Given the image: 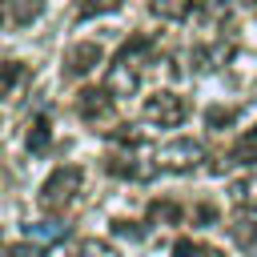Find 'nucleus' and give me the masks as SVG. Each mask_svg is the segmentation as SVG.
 <instances>
[{
    "label": "nucleus",
    "mask_w": 257,
    "mask_h": 257,
    "mask_svg": "<svg viewBox=\"0 0 257 257\" xmlns=\"http://www.w3.org/2000/svg\"><path fill=\"white\" fill-rule=\"evenodd\" d=\"M153 56V40L149 36H133L128 44H120V52L112 56L108 72H104V88L120 100V96H133L137 84H141V68L149 64Z\"/></svg>",
    "instance_id": "nucleus-1"
},
{
    "label": "nucleus",
    "mask_w": 257,
    "mask_h": 257,
    "mask_svg": "<svg viewBox=\"0 0 257 257\" xmlns=\"http://www.w3.org/2000/svg\"><path fill=\"white\" fill-rule=\"evenodd\" d=\"M80 181H84L80 165H56V169L48 173V181L40 185V209H44V213H64V209L76 201Z\"/></svg>",
    "instance_id": "nucleus-2"
},
{
    "label": "nucleus",
    "mask_w": 257,
    "mask_h": 257,
    "mask_svg": "<svg viewBox=\"0 0 257 257\" xmlns=\"http://www.w3.org/2000/svg\"><path fill=\"white\" fill-rule=\"evenodd\" d=\"M153 161H157L161 173H193L205 161V145L193 141V137H177V141L153 149Z\"/></svg>",
    "instance_id": "nucleus-3"
},
{
    "label": "nucleus",
    "mask_w": 257,
    "mask_h": 257,
    "mask_svg": "<svg viewBox=\"0 0 257 257\" xmlns=\"http://www.w3.org/2000/svg\"><path fill=\"white\" fill-rule=\"evenodd\" d=\"M141 116H145L149 124L177 128V124L189 116V104H185V96H177L173 88H157L153 96H145V104H141Z\"/></svg>",
    "instance_id": "nucleus-4"
},
{
    "label": "nucleus",
    "mask_w": 257,
    "mask_h": 257,
    "mask_svg": "<svg viewBox=\"0 0 257 257\" xmlns=\"http://www.w3.org/2000/svg\"><path fill=\"white\" fill-rule=\"evenodd\" d=\"M137 149L141 145H128V153H108L104 157V169L112 177H120V181H149L157 173V161H145Z\"/></svg>",
    "instance_id": "nucleus-5"
},
{
    "label": "nucleus",
    "mask_w": 257,
    "mask_h": 257,
    "mask_svg": "<svg viewBox=\"0 0 257 257\" xmlns=\"http://www.w3.org/2000/svg\"><path fill=\"white\" fill-rule=\"evenodd\" d=\"M100 44L96 40H80V44H72L68 52H64V72L68 76H84V72H92L96 64H100Z\"/></svg>",
    "instance_id": "nucleus-6"
},
{
    "label": "nucleus",
    "mask_w": 257,
    "mask_h": 257,
    "mask_svg": "<svg viewBox=\"0 0 257 257\" xmlns=\"http://www.w3.org/2000/svg\"><path fill=\"white\" fill-rule=\"evenodd\" d=\"M112 92L100 84V88H84L80 96H76V108H80V116L84 120H108L112 116Z\"/></svg>",
    "instance_id": "nucleus-7"
},
{
    "label": "nucleus",
    "mask_w": 257,
    "mask_h": 257,
    "mask_svg": "<svg viewBox=\"0 0 257 257\" xmlns=\"http://www.w3.org/2000/svg\"><path fill=\"white\" fill-rule=\"evenodd\" d=\"M229 201H233V209H241V213H257V173L237 177V181L229 185Z\"/></svg>",
    "instance_id": "nucleus-8"
},
{
    "label": "nucleus",
    "mask_w": 257,
    "mask_h": 257,
    "mask_svg": "<svg viewBox=\"0 0 257 257\" xmlns=\"http://www.w3.org/2000/svg\"><path fill=\"white\" fill-rule=\"evenodd\" d=\"M229 56H233L229 44H201V48H193V68H197V72H213V68L225 64Z\"/></svg>",
    "instance_id": "nucleus-9"
},
{
    "label": "nucleus",
    "mask_w": 257,
    "mask_h": 257,
    "mask_svg": "<svg viewBox=\"0 0 257 257\" xmlns=\"http://www.w3.org/2000/svg\"><path fill=\"white\" fill-rule=\"evenodd\" d=\"M149 8H153V16H161V20H173V24H181V20H189V16L197 12V0H153Z\"/></svg>",
    "instance_id": "nucleus-10"
},
{
    "label": "nucleus",
    "mask_w": 257,
    "mask_h": 257,
    "mask_svg": "<svg viewBox=\"0 0 257 257\" xmlns=\"http://www.w3.org/2000/svg\"><path fill=\"white\" fill-rule=\"evenodd\" d=\"M48 145H52V120L40 112V116L28 124V149H32V153H48Z\"/></svg>",
    "instance_id": "nucleus-11"
},
{
    "label": "nucleus",
    "mask_w": 257,
    "mask_h": 257,
    "mask_svg": "<svg viewBox=\"0 0 257 257\" xmlns=\"http://www.w3.org/2000/svg\"><path fill=\"white\" fill-rule=\"evenodd\" d=\"M229 165H257V128H249V133L229 149Z\"/></svg>",
    "instance_id": "nucleus-12"
},
{
    "label": "nucleus",
    "mask_w": 257,
    "mask_h": 257,
    "mask_svg": "<svg viewBox=\"0 0 257 257\" xmlns=\"http://www.w3.org/2000/svg\"><path fill=\"white\" fill-rule=\"evenodd\" d=\"M173 257H225L221 249L205 245V241H193V237H177L173 241Z\"/></svg>",
    "instance_id": "nucleus-13"
},
{
    "label": "nucleus",
    "mask_w": 257,
    "mask_h": 257,
    "mask_svg": "<svg viewBox=\"0 0 257 257\" xmlns=\"http://www.w3.org/2000/svg\"><path fill=\"white\" fill-rule=\"evenodd\" d=\"M40 12H44V0H12V24H16V28L32 24Z\"/></svg>",
    "instance_id": "nucleus-14"
},
{
    "label": "nucleus",
    "mask_w": 257,
    "mask_h": 257,
    "mask_svg": "<svg viewBox=\"0 0 257 257\" xmlns=\"http://www.w3.org/2000/svg\"><path fill=\"white\" fill-rule=\"evenodd\" d=\"M24 80V64L20 60H0V100Z\"/></svg>",
    "instance_id": "nucleus-15"
},
{
    "label": "nucleus",
    "mask_w": 257,
    "mask_h": 257,
    "mask_svg": "<svg viewBox=\"0 0 257 257\" xmlns=\"http://www.w3.org/2000/svg\"><path fill=\"white\" fill-rule=\"evenodd\" d=\"M72 257H120L108 241H96V237H84L76 249H72Z\"/></svg>",
    "instance_id": "nucleus-16"
},
{
    "label": "nucleus",
    "mask_w": 257,
    "mask_h": 257,
    "mask_svg": "<svg viewBox=\"0 0 257 257\" xmlns=\"http://www.w3.org/2000/svg\"><path fill=\"white\" fill-rule=\"evenodd\" d=\"M149 221L153 225H173V221H181V205H173V201H153L149 205Z\"/></svg>",
    "instance_id": "nucleus-17"
},
{
    "label": "nucleus",
    "mask_w": 257,
    "mask_h": 257,
    "mask_svg": "<svg viewBox=\"0 0 257 257\" xmlns=\"http://www.w3.org/2000/svg\"><path fill=\"white\" fill-rule=\"evenodd\" d=\"M124 0H76V16H104V12H116Z\"/></svg>",
    "instance_id": "nucleus-18"
},
{
    "label": "nucleus",
    "mask_w": 257,
    "mask_h": 257,
    "mask_svg": "<svg viewBox=\"0 0 257 257\" xmlns=\"http://www.w3.org/2000/svg\"><path fill=\"white\" fill-rule=\"evenodd\" d=\"M233 241H237L241 249L257 253V225H249V221H237V225H233Z\"/></svg>",
    "instance_id": "nucleus-19"
},
{
    "label": "nucleus",
    "mask_w": 257,
    "mask_h": 257,
    "mask_svg": "<svg viewBox=\"0 0 257 257\" xmlns=\"http://www.w3.org/2000/svg\"><path fill=\"white\" fill-rule=\"evenodd\" d=\"M64 233V225H56V221H40V225H28V237H40V241H52V237H60Z\"/></svg>",
    "instance_id": "nucleus-20"
},
{
    "label": "nucleus",
    "mask_w": 257,
    "mask_h": 257,
    "mask_svg": "<svg viewBox=\"0 0 257 257\" xmlns=\"http://www.w3.org/2000/svg\"><path fill=\"white\" fill-rule=\"evenodd\" d=\"M112 233H116V237H133V241H141V237H145V229H141L137 221H124V217H120V221H112Z\"/></svg>",
    "instance_id": "nucleus-21"
},
{
    "label": "nucleus",
    "mask_w": 257,
    "mask_h": 257,
    "mask_svg": "<svg viewBox=\"0 0 257 257\" xmlns=\"http://www.w3.org/2000/svg\"><path fill=\"white\" fill-rule=\"evenodd\" d=\"M225 8H229V0H197V12H201V16H209V20L225 16Z\"/></svg>",
    "instance_id": "nucleus-22"
},
{
    "label": "nucleus",
    "mask_w": 257,
    "mask_h": 257,
    "mask_svg": "<svg viewBox=\"0 0 257 257\" xmlns=\"http://www.w3.org/2000/svg\"><path fill=\"white\" fill-rule=\"evenodd\" d=\"M233 116H237L233 108H209V116H205V120H209L213 128H221V124H233Z\"/></svg>",
    "instance_id": "nucleus-23"
},
{
    "label": "nucleus",
    "mask_w": 257,
    "mask_h": 257,
    "mask_svg": "<svg viewBox=\"0 0 257 257\" xmlns=\"http://www.w3.org/2000/svg\"><path fill=\"white\" fill-rule=\"evenodd\" d=\"M28 253H36V249H28V245H16V249H4L0 257H28Z\"/></svg>",
    "instance_id": "nucleus-24"
},
{
    "label": "nucleus",
    "mask_w": 257,
    "mask_h": 257,
    "mask_svg": "<svg viewBox=\"0 0 257 257\" xmlns=\"http://www.w3.org/2000/svg\"><path fill=\"white\" fill-rule=\"evenodd\" d=\"M241 4H257V0H241Z\"/></svg>",
    "instance_id": "nucleus-25"
}]
</instances>
